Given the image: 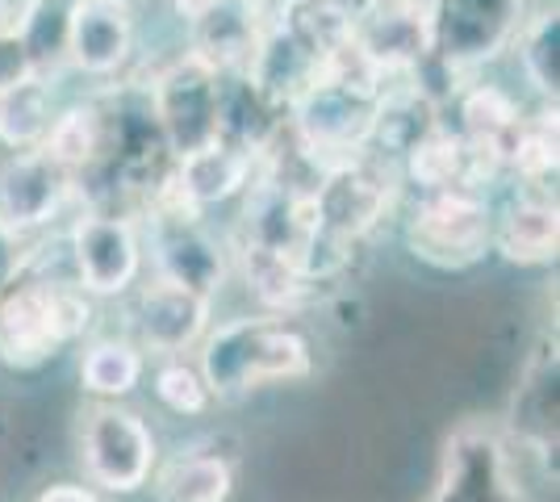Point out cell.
I'll list each match as a JSON object with an SVG mask.
<instances>
[{"instance_id": "cell-1", "label": "cell", "mask_w": 560, "mask_h": 502, "mask_svg": "<svg viewBox=\"0 0 560 502\" xmlns=\"http://www.w3.org/2000/svg\"><path fill=\"white\" fill-rule=\"evenodd\" d=\"M47 240H34L22 272L0 289V364L34 373L93 331L96 306L71 272L55 268Z\"/></svg>"}, {"instance_id": "cell-2", "label": "cell", "mask_w": 560, "mask_h": 502, "mask_svg": "<svg viewBox=\"0 0 560 502\" xmlns=\"http://www.w3.org/2000/svg\"><path fill=\"white\" fill-rule=\"evenodd\" d=\"M197 369L213 402H234L268 385H293L314 373V339L289 314H243L206 331L197 343Z\"/></svg>"}, {"instance_id": "cell-3", "label": "cell", "mask_w": 560, "mask_h": 502, "mask_svg": "<svg viewBox=\"0 0 560 502\" xmlns=\"http://www.w3.org/2000/svg\"><path fill=\"white\" fill-rule=\"evenodd\" d=\"M139 226L151 277L185 285L201 297H213L222 289L226 272H231V247L218 240L206 214L185 201V192L176 185V164L142 201Z\"/></svg>"}, {"instance_id": "cell-4", "label": "cell", "mask_w": 560, "mask_h": 502, "mask_svg": "<svg viewBox=\"0 0 560 502\" xmlns=\"http://www.w3.org/2000/svg\"><path fill=\"white\" fill-rule=\"evenodd\" d=\"M376 93H381V84L318 72L314 84H305V93L284 109V126H289L293 143L302 147L323 176L330 167L348 164L369 151Z\"/></svg>"}, {"instance_id": "cell-5", "label": "cell", "mask_w": 560, "mask_h": 502, "mask_svg": "<svg viewBox=\"0 0 560 502\" xmlns=\"http://www.w3.org/2000/svg\"><path fill=\"white\" fill-rule=\"evenodd\" d=\"M406 252L427 268L465 272L481 264L493 247V192L486 189H435L419 192L401 222Z\"/></svg>"}, {"instance_id": "cell-6", "label": "cell", "mask_w": 560, "mask_h": 502, "mask_svg": "<svg viewBox=\"0 0 560 502\" xmlns=\"http://www.w3.org/2000/svg\"><path fill=\"white\" fill-rule=\"evenodd\" d=\"M427 502H539L518 478L514 448L498 423L465 419L444 435Z\"/></svg>"}, {"instance_id": "cell-7", "label": "cell", "mask_w": 560, "mask_h": 502, "mask_svg": "<svg viewBox=\"0 0 560 502\" xmlns=\"http://www.w3.org/2000/svg\"><path fill=\"white\" fill-rule=\"evenodd\" d=\"M63 256H68L71 281L93 302L126 297L147 272L139 218L121 210L80 206L63 235Z\"/></svg>"}, {"instance_id": "cell-8", "label": "cell", "mask_w": 560, "mask_h": 502, "mask_svg": "<svg viewBox=\"0 0 560 502\" xmlns=\"http://www.w3.org/2000/svg\"><path fill=\"white\" fill-rule=\"evenodd\" d=\"M222 89H226V75L213 72L188 47L151 72L147 96L172 160H185L222 139Z\"/></svg>"}, {"instance_id": "cell-9", "label": "cell", "mask_w": 560, "mask_h": 502, "mask_svg": "<svg viewBox=\"0 0 560 502\" xmlns=\"http://www.w3.org/2000/svg\"><path fill=\"white\" fill-rule=\"evenodd\" d=\"M160 465L151 423L126 402H93L80 415V469L93 490L139 494Z\"/></svg>"}, {"instance_id": "cell-10", "label": "cell", "mask_w": 560, "mask_h": 502, "mask_svg": "<svg viewBox=\"0 0 560 502\" xmlns=\"http://www.w3.org/2000/svg\"><path fill=\"white\" fill-rule=\"evenodd\" d=\"M539 0H435L431 4V59L468 84L486 72L498 55H506Z\"/></svg>"}, {"instance_id": "cell-11", "label": "cell", "mask_w": 560, "mask_h": 502, "mask_svg": "<svg viewBox=\"0 0 560 502\" xmlns=\"http://www.w3.org/2000/svg\"><path fill=\"white\" fill-rule=\"evenodd\" d=\"M401 172L397 164L381 160L373 151L355 155L348 164L330 167L327 176L314 185V214L318 226L348 243L373 240L376 231L397 214L401 206Z\"/></svg>"}, {"instance_id": "cell-12", "label": "cell", "mask_w": 560, "mask_h": 502, "mask_svg": "<svg viewBox=\"0 0 560 502\" xmlns=\"http://www.w3.org/2000/svg\"><path fill=\"white\" fill-rule=\"evenodd\" d=\"M502 435L511 448L539 460V469L557 481V448H560V352L557 335H539L518 369V382L506 402Z\"/></svg>"}, {"instance_id": "cell-13", "label": "cell", "mask_w": 560, "mask_h": 502, "mask_svg": "<svg viewBox=\"0 0 560 502\" xmlns=\"http://www.w3.org/2000/svg\"><path fill=\"white\" fill-rule=\"evenodd\" d=\"M71 206H80V180L43 147L13 151L0 164V235L38 240Z\"/></svg>"}, {"instance_id": "cell-14", "label": "cell", "mask_w": 560, "mask_h": 502, "mask_svg": "<svg viewBox=\"0 0 560 502\" xmlns=\"http://www.w3.org/2000/svg\"><path fill=\"white\" fill-rule=\"evenodd\" d=\"M351 43L381 80L419 72L431 55V4L422 0H355Z\"/></svg>"}, {"instance_id": "cell-15", "label": "cell", "mask_w": 560, "mask_h": 502, "mask_svg": "<svg viewBox=\"0 0 560 502\" xmlns=\"http://www.w3.org/2000/svg\"><path fill=\"white\" fill-rule=\"evenodd\" d=\"M130 302V339L147 357H192L197 343L213 327V297H201L185 285H172L151 277L147 285H135Z\"/></svg>"}, {"instance_id": "cell-16", "label": "cell", "mask_w": 560, "mask_h": 502, "mask_svg": "<svg viewBox=\"0 0 560 502\" xmlns=\"http://www.w3.org/2000/svg\"><path fill=\"white\" fill-rule=\"evenodd\" d=\"M139 50L135 9L121 0H75L68 22V68L89 80H121Z\"/></svg>"}, {"instance_id": "cell-17", "label": "cell", "mask_w": 560, "mask_h": 502, "mask_svg": "<svg viewBox=\"0 0 560 502\" xmlns=\"http://www.w3.org/2000/svg\"><path fill=\"white\" fill-rule=\"evenodd\" d=\"M493 252L518 268H544L557 260L560 210L552 185H518L511 180L493 197Z\"/></svg>"}, {"instance_id": "cell-18", "label": "cell", "mask_w": 560, "mask_h": 502, "mask_svg": "<svg viewBox=\"0 0 560 502\" xmlns=\"http://www.w3.org/2000/svg\"><path fill=\"white\" fill-rule=\"evenodd\" d=\"M444 101L422 89L415 75H401V80H385L381 93H376V114H373V139L369 151L401 164L419 143H427L440 126H447L444 118Z\"/></svg>"}, {"instance_id": "cell-19", "label": "cell", "mask_w": 560, "mask_h": 502, "mask_svg": "<svg viewBox=\"0 0 560 502\" xmlns=\"http://www.w3.org/2000/svg\"><path fill=\"white\" fill-rule=\"evenodd\" d=\"M268 13L256 0H213L188 22V50L206 59L213 72L243 75L259 47V34L268 25Z\"/></svg>"}, {"instance_id": "cell-20", "label": "cell", "mask_w": 560, "mask_h": 502, "mask_svg": "<svg viewBox=\"0 0 560 502\" xmlns=\"http://www.w3.org/2000/svg\"><path fill=\"white\" fill-rule=\"evenodd\" d=\"M259 155L247 147H234L226 139L192 151L185 160H176V185L185 192L188 206H197L201 214L213 206H226L234 197H243L247 185L256 180Z\"/></svg>"}, {"instance_id": "cell-21", "label": "cell", "mask_w": 560, "mask_h": 502, "mask_svg": "<svg viewBox=\"0 0 560 502\" xmlns=\"http://www.w3.org/2000/svg\"><path fill=\"white\" fill-rule=\"evenodd\" d=\"M318 68H323V63L268 13V25H264V34H259V47H256V55H252V63H247V72H243V80H247L268 105H277L280 114H284V109L305 93V84H314Z\"/></svg>"}, {"instance_id": "cell-22", "label": "cell", "mask_w": 560, "mask_h": 502, "mask_svg": "<svg viewBox=\"0 0 560 502\" xmlns=\"http://www.w3.org/2000/svg\"><path fill=\"white\" fill-rule=\"evenodd\" d=\"M238 469L226 453L218 448H180L155 465L151 490L155 502H226L234 494Z\"/></svg>"}, {"instance_id": "cell-23", "label": "cell", "mask_w": 560, "mask_h": 502, "mask_svg": "<svg viewBox=\"0 0 560 502\" xmlns=\"http://www.w3.org/2000/svg\"><path fill=\"white\" fill-rule=\"evenodd\" d=\"M234 264L238 277L247 281V293L256 297L268 314H293L302 311L305 302L314 297V289L305 281V272L289 256H280L272 247H256V243H234Z\"/></svg>"}, {"instance_id": "cell-24", "label": "cell", "mask_w": 560, "mask_h": 502, "mask_svg": "<svg viewBox=\"0 0 560 502\" xmlns=\"http://www.w3.org/2000/svg\"><path fill=\"white\" fill-rule=\"evenodd\" d=\"M147 377V352L130 335H101L80 352V389L93 402H126Z\"/></svg>"}, {"instance_id": "cell-25", "label": "cell", "mask_w": 560, "mask_h": 502, "mask_svg": "<svg viewBox=\"0 0 560 502\" xmlns=\"http://www.w3.org/2000/svg\"><path fill=\"white\" fill-rule=\"evenodd\" d=\"M514 59L518 72L539 96V105H557L560 93V13L552 0H539L527 9V17L514 34Z\"/></svg>"}, {"instance_id": "cell-26", "label": "cell", "mask_w": 560, "mask_h": 502, "mask_svg": "<svg viewBox=\"0 0 560 502\" xmlns=\"http://www.w3.org/2000/svg\"><path fill=\"white\" fill-rule=\"evenodd\" d=\"M447 109L456 114V126H452V130H460V135H468V139L498 143L502 147V155H506L511 135L518 130L523 114H527V105H523L511 89L490 84V80H481V75H472L465 89L452 96Z\"/></svg>"}, {"instance_id": "cell-27", "label": "cell", "mask_w": 560, "mask_h": 502, "mask_svg": "<svg viewBox=\"0 0 560 502\" xmlns=\"http://www.w3.org/2000/svg\"><path fill=\"white\" fill-rule=\"evenodd\" d=\"M55 75H30L25 84L0 93V147L13 151H34L47 143L55 126Z\"/></svg>"}, {"instance_id": "cell-28", "label": "cell", "mask_w": 560, "mask_h": 502, "mask_svg": "<svg viewBox=\"0 0 560 502\" xmlns=\"http://www.w3.org/2000/svg\"><path fill=\"white\" fill-rule=\"evenodd\" d=\"M560 164V135H557V105L527 109L518 130L506 143V180L518 185H552Z\"/></svg>"}, {"instance_id": "cell-29", "label": "cell", "mask_w": 560, "mask_h": 502, "mask_svg": "<svg viewBox=\"0 0 560 502\" xmlns=\"http://www.w3.org/2000/svg\"><path fill=\"white\" fill-rule=\"evenodd\" d=\"M68 22L71 0H25L18 13V38L30 50V63L38 75H55L68 68Z\"/></svg>"}, {"instance_id": "cell-30", "label": "cell", "mask_w": 560, "mask_h": 502, "mask_svg": "<svg viewBox=\"0 0 560 502\" xmlns=\"http://www.w3.org/2000/svg\"><path fill=\"white\" fill-rule=\"evenodd\" d=\"M43 151L55 164L68 167L75 180L96 164V155H101V118H96L93 96H84V101H75V105L55 114V126H50Z\"/></svg>"}, {"instance_id": "cell-31", "label": "cell", "mask_w": 560, "mask_h": 502, "mask_svg": "<svg viewBox=\"0 0 560 502\" xmlns=\"http://www.w3.org/2000/svg\"><path fill=\"white\" fill-rule=\"evenodd\" d=\"M151 389H155L160 407L172 410V415H180V419H201V415L213 407L210 385L201 377L197 360H188V357L155 360V369H151Z\"/></svg>"}, {"instance_id": "cell-32", "label": "cell", "mask_w": 560, "mask_h": 502, "mask_svg": "<svg viewBox=\"0 0 560 502\" xmlns=\"http://www.w3.org/2000/svg\"><path fill=\"white\" fill-rule=\"evenodd\" d=\"M30 75H38V72H34V63H30V50H25V43L18 38V30L0 34V93L25 84Z\"/></svg>"}, {"instance_id": "cell-33", "label": "cell", "mask_w": 560, "mask_h": 502, "mask_svg": "<svg viewBox=\"0 0 560 502\" xmlns=\"http://www.w3.org/2000/svg\"><path fill=\"white\" fill-rule=\"evenodd\" d=\"M30 247H34V240H9V235H0V289L22 272Z\"/></svg>"}, {"instance_id": "cell-34", "label": "cell", "mask_w": 560, "mask_h": 502, "mask_svg": "<svg viewBox=\"0 0 560 502\" xmlns=\"http://www.w3.org/2000/svg\"><path fill=\"white\" fill-rule=\"evenodd\" d=\"M34 502H101L93 486H80V481H59V486H47Z\"/></svg>"}, {"instance_id": "cell-35", "label": "cell", "mask_w": 560, "mask_h": 502, "mask_svg": "<svg viewBox=\"0 0 560 502\" xmlns=\"http://www.w3.org/2000/svg\"><path fill=\"white\" fill-rule=\"evenodd\" d=\"M167 4H172V9H176V13L185 17V22H192V17L201 13V9H210L213 0H167Z\"/></svg>"}, {"instance_id": "cell-36", "label": "cell", "mask_w": 560, "mask_h": 502, "mask_svg": "<svg viewBox=\"0 0 560 502\" xmlns=\"http://www.w3.org/2000/svg\"><path fill=\"white\" fill-rule=\"evenodd\" d=\"M18 13H22L18 0H0V34H9V30L18 25Z\"/></svg>"}, {"instance_id": "cell-37", "label": "cell", "mask_w": 560, "mask_h": 502, "mask_svg": "<svg viewBox=\"0 0 560 502\" xmlns=\"http://www.w3.org/2000/svg\"><path fill=\"white\" fill-rule=\"evenodd\" d=\"M256 4H264V9H272V4H280V0H256Z\"/></svg>"}, {"instance_id": "cell-38", "label": "cell", "mask_w": 560, "mask_h": 502, "mask_svg": "<svg viewBox=\"0 0 560 502\" xmlns=\"http://www.w3.org/2000/svg\"><path fill=\"white\" fill-rule=\"evenodd\" d=\"M121 4H130V9H135V4H139V0H121Z\"/></svg>"}, {"instance_id": "cell-39", "label": "cell", "mask_w": 560, "mask_h": 502, "mask_svg": "<svg viewBox=\"0 0 560 502\" xmlns=\"http://www.w3.org/2000/svg\"><path fill=\"white\" fill-rule=\"evenodd\" d=\"M422 4H435V0H422Z\"/></svg>"}, {"instance_id": "cell-40", "label": "cell", "mask_w": 560, "mask_h": 502, "mask_svg": "<svg viewBox=\"0 0 560 502\" xmlns=\"http://www.w3.org/2000/svg\"><path fill=\"white\" fill-rule=\"evenodd\" d=\"M18 4H25V0H18Z\"/></svg>"}, {"instance_id": "cell-41", "label": "cell", "mask_w": 560, "mask_h": 502, "mask_svg": "<svg viewBox=\"0 0 560 502\" xmlns=\"http://www.w3.org/2000/svg\"><path fill=\"white\" fill-rule=\"evenodd\" d=\"M71 4H75V0H71Z\"/></svg>"}]
</instances>
